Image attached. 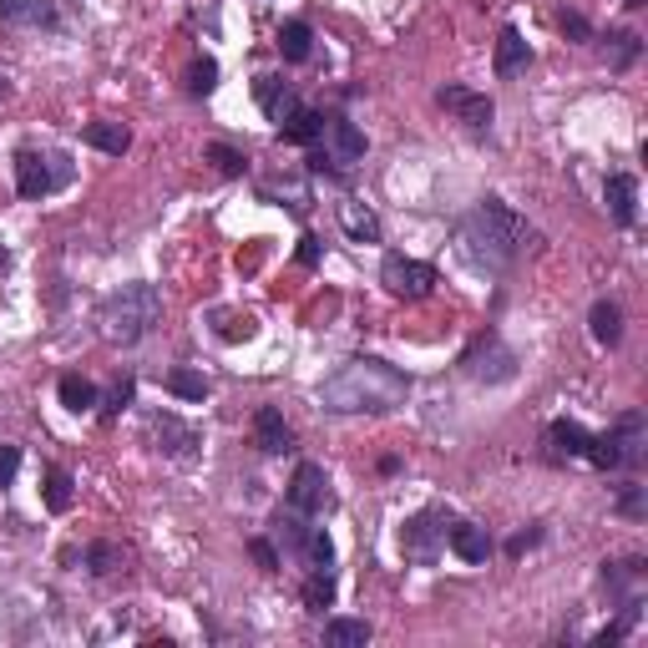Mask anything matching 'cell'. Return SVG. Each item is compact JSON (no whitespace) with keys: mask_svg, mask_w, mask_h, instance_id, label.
I'll list each match as a JSON object with an SVG mask.
<instances>
[{"mask_svg":"<svg viewBox=\"0 0 648 648\" xmlns=\"http://www.w3.org/2000/svg\"><path fill=\"white\" fill-rule=\"evenodd\" d=\"M628 517H643V486H628V492H623V502H618Z\"/></svg>","mask_w":648,"mask_h":648,"instance_id":"cell-38","label":"cell"},{"mask_svg":"<svg viewBox=\"0 0 648 648\" xmlns=\"http://www.w3.org/2000/svg\"><path fill=\"white\" fill-rule=\"evenodd\" d=\"M446 517H436V512H421V517H411L405 522V532H400V552L411 557V562H421V567H431L436 562V552L446 547Z\"/></svg>","mask_w":648,"mask_h":648,"instance_id":"cell-6","label":"cell"},{"mask_svg":"<svg viewBox=\"0 0 648 648\" xmlns=\"http://www.w3.org/2000/svg\"><path fill=\"white\" fill-rule=\"evenodd\" d=\"M127 400H132V380H117V385H112V395H107V416H117Z\"/></svg>","mask_w":648,"mask_h":648,"instance_id":"cell-37","label":"cell"},{"mask_svg":"<svg viewBox=\"0 0 648 648\" xmlns=\"http://www.w3.org/2000/svg\"><path fill=\"white\" fill-rule=\"evenodd\" d=\"M411 395V380H405L395 365L375 360V355H360L350 365H340L330 380L319 385V405L335 416H355V411H395Z\"/></svg>","mask_w":648,"mask_h":648,"instance_id":"cell-1","label":"cell"},{"mask_svg":"<svg viewBox=\"0 0 648 648\" xmlns=\"http://www.w3.org/2000/svg\"><path fill=\"white\" fill-rule=\"evenodd\" d=\"M532 542H537V532H522V537H512V547H507V552H512V557H517V552H527V547H532Z\"/></svg>","mask_w":648,"mask_h":648,"instance_id":"cell-41","label":"cell"},{"mask_svg":"<svg viewBox=\"0 0 648 648\" xmlns=\"http://www.w3.org/2000/svg\"><path fill=\"white\" fill-rule=\"evenodd\" d=\"M330 502H335V497H330V476H324V466L299 461V466H294V481H289V507H294L299 517H319Z\"/></svg>","mask_w":648,"mask_h":648,"instance_id":"cell-8","label":"cell"},{"mask_svg":"<svg viewBox=\"0 0 648 648\" xmlns=\"http://www.w3.org/2000/svg\"><path fill=\"white\" fill-rule=\"evenodd\" d=\"M335 603V578H330V567H309V583H304V608L309 613H324Z\"/></svg>","mask_w":648,"mask_h":648,"instance_id":"cell-25","label":"cell"},{"mask_svg":"<svg viewBox=\"0 0 648 648\" xmlns=\"http://www.w3.org/2000/svg\"><path fill=\"white\" fill-rule=\"evenodd\" d=\"M294 557H299L304 567H330V562H335V542H330V537H324V527H309Z\"/></svg>","mask_w":648,"mask_h":648,"instance_id":"cell-27","label":"cell"},{"mask_svg":"<svg viewBox=\"0 0 648 648\" xmlns=\"http://www.w3.org/2000/svg\"><path fill=\"white\" fill-rule=\"evenodd\" d=\"M324 643H335V648H365V643H370V623H365V618H330V623H324Z\"/></svg>","mask_w":648,"mask_h":648,"instance_id":"cell-19","label":"cell"},{"mask_svg":"<svg viewBox=\"0 0 648 648\" xmlns=\"http://www.w3.org/2000/svg\"><path fill=\"white\" fill-rule=\"evenodd\" d=\"M213 330L218 340H254V314H233V309H213Z\"/></svg>","mask_w":648,"mask_h":648,"instance_id":"cell-28","label":"cell"},{"mask_svg":"<svg viewBox=\"0 0 648 648\" xmlns=\"http://www.w3.org/2000/svg\"><path fill=\"white\" fill-rule=\"evenodd\" d=\"M562 31H567V36H588V21H583V16H562Z\"/></svg>","mask_w":648,"mask_h":648,"instance_id":"cell-40","label":"cell"},{"mask_svg":"<svg viewBox=\"0 0 648 648\" xmlns=\"http://www.w3.org/2000/svg\"><path fill=\"white\" fill-rule=\"evenodd\" d=\"M117 562H122V552H117V547H107V542H102V547H92V573H112Z\"/></svg>","mask_w":648,"mask_h":648,"instance_id":"cell-36","label":"cell"},{"mask_svg":"<svg viewBox=\"0 0 648 648\" xmlns=\"http://www.w3.org/2000/svg\"><path fill=\"white\" fill-rule=\"evenodd\" d=\"M309 51H314V31L304 21H284L279 26V56L284 61H309Z\"/></svg>","mask_w":648,"mask_h":648,"instance_id":"cell-21","label":"cell"},{"mask_svg":"<svg viewBox=\"0 0 648 648\" xmlns=\"http://www.w3.org/2000/svg\"><path fill=\"white\" fill-rule=\"evenodd\" d=\"M249 552H254V562L264 567V573H279V552H274V542H269V537H254V542H249Z\"/></svg>","mask_w":648,"mask_h":648,"instance_id":"cell-34","label":"cell"},{"mask_svg":"<svg viewBox=\"0 0 648 648\" xmlns=\"http://www.w3.org/2000/svg\"><path fill=\"white\" fill-rule=\"evenodd\" d=\"M213 87H218V61H213V56L193 61V71H188V92H193V97H208Z\"/></svg>","mask_w":648,"mask_h":648,"instance_id":"cell-30","label":"cell"},{"mask_svg":"<svg viewBox=\"0 0 648 648\" xmlns=\"http://www.w3.org/2000/svg\"><path fill=\"white\" fill-rule=\"evenodd\" d=\"M168 390L183 395V400H203V395H208V380H203L198 370H173V375H168Z\"/></svg>","mask_w":648,"mask_h":648,"instance_id":"cell-31","label":"cell"},{"mask_svg":"<svg viewBox=\"0 0 648 648\" xmlns=\"http://www.w3.org/2000/svg\"><path fill=\"white\" fill-rule=\"evenodd\" d=\"M299 264H304V269L319 264V238H299Z\"/></svg>","mask_w":648,"mask_h":648,"instance_id":"cell-39","label":"cell"},{"mask_svg":"<svg viewBox=\"0 0 648 648\" xmlns=\"http://www.w3.org/2000/svg\"><path fill=\"white\" fill-rule=\"evenodd\" d=\"M527 61H532V46L522 41V31H502V41H497V76H517V71H527Z\"/></svg>","mask_w":648,"mask_h":648,"instance_id":"cell-16","label":"cell"},{"mask_svg":"<svg viewBox=\"0 0 648 648\" xmlns=\"http://www.w3.org/2000/svg\"><path fill=\"white\" fill-rule=\"evenodd\" d=\"M547 441H552V456H588V431L573 421H552Z\"/></svg>","mask_w":648,"mask_h":648,"instance_id":"cell-20","label":"cell"},{"mask_svg":"<svg viewBox=\"0 0 648 648\" xmlns=\"http://www.w3.org/2000/svg\"><path fill=\"white\" fill-rule=\"evenodd\" d=\"M87 142H92L97 152H112V157H122V152L132 147V132H127L122 122H92V127H87Z\"/></svg>","mask_w":648,"mask_h":648,"instance_id":"cell-24","label":"cell"},{"mask_svg":"<svg viewBox=\"0 0 648 648\" xmlns=\"http://www.w3.org/2000/svg\"><path fill=\"white\" fill-rule=\"evenodd\" d=\"M633 56H638V36H628V31L608 36V61H613V66H628Z\"/></svg>","mask_w":648,"mask_h":648,"instance_id":"cell-33","label":"cell"},{"mask_svg":"<svg viewBox=\"0 0 648 648\" xmlns=\"http://www.w3.org/2000/svg\"><path fill=\"white\" fill-rule=\"evenodd\" d=\"M46 507H51V512H66V507H71V476H66L61 466L46 471Z\"/></svg>","mask_w":648,"mask_h":648,"instance_id":"cell-29","label":"cell"},{"mask_svg":"<svg viewBox=\"0 0 648 648\" xmlns=\"http://www.w3.org/2000/svg\"><path fill=\"white\" fill-rule=\"evenodd\" d=\"M593 340H598V345H618V340H623V314H618V304H608V299L593 304Z\"/></svg>","mask_w":648,"mask_h":648,"instance_id":"cell-26","label":"cell"},{"mask_svg":"<svg viewBox=\"0 0 648 648\" xmlns=\"http://www.w3.org/2000/svg\"><path fill=\"white\" fill-rule=\"evenodd\" d=\"M365 157V132L355 127V122H345V117H324V127H319V152H314V168H350V162H360Z\"/></svg>","mask_w":648,"mask_h":648,"instance_id":"cell-4","label":"cell"},{"mask_svg":"<svg viewBox=\"0 0 648 648\" xmlns=\"http://www.w3.org/2000/svg\"><path fill=\"white\" fill-rule=\"evenodd\" d=\"M157 314H162V294L152 284H122L102 304V335L132 345V340H142L152 324H157Z\"/></svg>","mask_w":648,"mask_h":648,"instance_id":"cell-3","label":"cell"},{"mask_svg":"<svg viewBox=\"0 0 648 648\" xmlns=\"http://www.w3.org/2000/svg\"><path fill=\"white\" fill-rule=\"evenodd\" d=\"M340 223H345V233L360 238V243H375V238H380V218H375L365 203H340Z\"/></svg>","mask_w":648,"mask_h":648,"instance_id":"cell-22","label":"cell"},{"mask_svg":"<svg viewBox=\"0 0 648 648\" xmlns=\"http://www.w3.org/2000/svg\"><path fill=\"white\" fill-rule=\"evenodd\" d=\"M21 471V446H0V486H11Z\"/></svg>","mask_w":648,"mask_h":648,"instance_id":"cell-35","label":"cell"},{"mask_svg":"<svg viewBox=\"0 0 648 648\" xmlns=\"http://www.w3.org/2000/svg\"><path fill=\"white\" fill-rule=\"evenodd\" d=\"M319 127H324V117H319V112L294 107V117H284V122H279V137H284V142H294V147H309V142H319Z\"/></svg>","mask_w":648,"mask_h":648,"instance_id":"cell-17","label":"cell"},{"mask_svg":"<svg viewBox=\"0 0 648 648\" xmlns=\"http://www.w3.org/2000/svg\"><path fill=\"white\" fill-rule=\"evenodd\" d=\"M61 183H66V157H41V152H21L16 157V188H21V198H46Z\"/></svg>","mask_w":648,"mask_h":648,"instance_id":"cell-7","label":"cell"},{"mask_svg":"<svg viewBox=\"0 0 648 648\" xmlns=\"http://www.w3.org/2000/svg\"><path fill=\"white\" fill-rule=\"evenodd\" d=\"M254 97H259V107L269 112V122H284V117H294V107H299V97H294V87L284 76H259L254 81Z\"/></svg>","mask_w":648,"mask_h":648,"instance_id":"cell-11","label":"cell"},{"mask_svg":"<svg viewBox=\"0 0 648 648\" xmlns=\"http://www.w3.org/2000/svg\"><path fill=\"white\" fill-rule=\"evenodd\" d=\"M446 547L461 562H486V557H492V537H486V527H476V522H451L446 527Z\"/></svg>","mask_w":648,"mask_h":648,"instance_id":"cell-10","label":"cell"},{"mask_svg":"<svg viewBox=\"0 0 648 648\" xmlns=\"http://www.w3.org/2000/svg\"><path fill=\"white\" fill-rule=\"evenodd\" d=\"M380 284L395 294V299H426L436 289V269L421 264V259H405V254H390L380 264Z\"/></svg>","mask_w":648,"mask_h":648,"instance_id":"cell-5","label":"cell"},{"mask_svg":"<svg viewBox=\"0 0 648 648\" xmlns=\"http://www.w3.org/2000/svg\"><path fill=\"white\" fill-rule=\"evenodd\" d=\"M147 426H152V436H157V451H168V456H188V451L198 446V431L183 426L178 416H152Z\"/></svg>","mask_w":648,"mask_h":648,"instance_id":"cell-13","label":"cell"},{"mask_svg":"<svg viewBox=\"0 0 648 648\" xmlns=\"http://www.w3.org/2000/svg\"><path fill=\"white\" fill-rule=\"evenodd\" d=\"M603 198H608V213H613L623 228L638 218V183H633L628 173H613V178H608V188H603Z\"/></svg>","mask_w":648,"mask_h":648,"instance_id":"cell-15","label":"cell"},{"mask_svg":"<svg viewBox=\"0 0 648 648\" xmlns=\"http://www.w3.org/2000/svg\"><path fill=\"white\" fill-rule=\"evenodd\" d=\"M6 26H56V0H0Z\"/></svg>","mask_w":648,"mask_h":648,"instance_id":"cell-14","label":"cell"},{"mask_svg":"<svg viewBox=\"0 0 648 648\" xmlns=\"http://www.w3.org/2000/svg\"><path fill=\"white\" fill-rule=\"evenodd\" d=\"M56 395H61V405H66V411H92V405H97V385L92 380H81V375H61V385H56Z\"/></svg>","mask_w":648,"mask_h":648,"instance_id":"cell-23","label":"cell"},{"mask_svg":"<svg viewBox=\"0 0 648 648\" xmlns=\"http://www.w3.org/2000/svg\"><path fill=\"white\" fill-rule=\"evenodd\" d=\"M208 162H213L218 173L238 178V173H243V162H249V157H243V152H233V147H223V142H213V147H208Z\"/></svg>","mask_w":648,"mask_h":648,"instance_id":"cell-32","label":"cell"},{"mask_svg":"<svg viewBox=\"0 0 648 648\" xmlns=\"http://www.w3.org/2000/svg\"><path fill=\"white\" fill-rule=\"evenodd\" d=\"M254 446H259V451H269V456L294 451V431L284 426V416H279V411H269V405L254 416Z\"/></svg>","mask_w":648,"mask_h":648,"instance_id":"cell-12","label":"cell"},{"mask_svg":"<svg viewBox=\"0 0 648 648\" xmlns=\"http://www.w3.org/2000/svg\"><path fill=\"white\" fill-rule=\"evenodd\" d=\"M527 238L532 228L497 198H486L476 203L461 223H456V243H461V254L476 264V269H512L522 254H527Z\"/></svg>","mask_w":648,"mask_h":648,"instance_id":"cell-2","label":"cell"},{"mask_svg":"<svg viewBox=\"0 0 648 648\" xmlns=\"http://www.w3.org/2000/svg\"><path fill=\"white\" fill-rule=\"evenodd\" d=\"M608 436H613L623 466H633V461L643 456V416H638V411H628V416L618 421V431H608Z\"/></svg>","mask_w":648,"mask_h":648,"instance_id":"cell-18","label":"cell"},{"mask_svg":"<svg viewBox=\"0 0 648 648\" xmlns=\"http://www.w3.org/2000/svg\"><path fill=\"white\" fill-rule=\"evenodd\" d=\"M0 92H6V76H0Z\"/></svg>","mask_w":648,"mask_h":648,"instance_id":"cell-42","label":"cell"},{"mask_svg":"<svg viewBox=\"0 0 648 648\" xmlns=\"http://www.w3.org/2000/svg\"><path fill=\"white\" fill-rule=\"evenodd\" d=\"M436 102H441L446 112H456V117H461L466 127H476V132H481V127H492V112H497V107H492V97L466 92V87H441V92H436Z\"/></svg>","mask_w":648,"mask_h":648,"instance_id":"cell-9","label":"cell"}]
</instances>
